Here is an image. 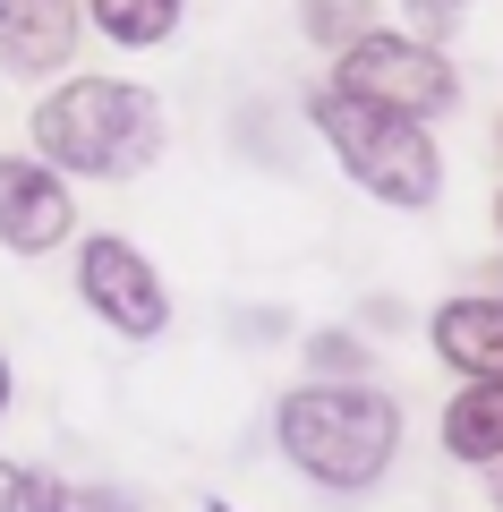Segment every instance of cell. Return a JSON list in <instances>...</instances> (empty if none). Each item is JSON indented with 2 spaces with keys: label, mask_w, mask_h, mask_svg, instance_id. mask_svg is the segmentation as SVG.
<instances>
[{
  "label": "cell",
  "mask_w": 503,
  "mask_h": 512,
  "mask_svg": "<svg viewBox=\"0 0 503 512\" xmlns=\"http://www.w3.org/2000/svg\"><path fill=\"white\" fill-rule=\"evenodd\" d=\"M26 137L60 180H145L171 146V120H162V94L137 77L60 69L26 111Z\"/></svg>",
  "instance_id": "6da1fadb"
},
{
  "label": "cell",
  "mask_w": 503,
  "mask_h": 512,
  "mask_svg": "<svg viewBox=\"0 0 503 512\" xmlns=\"http://www.w3.org/2000/svg\"><path fill=\"white\" fill-rule=\"evenodd\" d=\"M273 453L324 495H376L401 461V402L367 376H299L273 402Z\"/></svg>",
  "instance_id": "7a4b0ae2"
},
{
  "label": "cell",
  "mask_w": 503,
  "mask_h": 512,
  "mask_svg": "<svg viewBox=\"0 0 503 512\" xmlns=\"http://www.w3.org/2000/svg\"><path fill=\"white\" fill-rule=\"evenodd\" d=\"M307 128L324 137V154L342 163V180L359 188V197L393 205V214H427V205L444 197V146H435L427 120H401V111L367 103V94H342L324 77V86L307 94Z\"/></svg>",
  "instance_id": "3957f363"
},
{
  "label": "cell",
  "mask_w": 503,
  "mask_h": 512,
  "mask_svg": "<svg viewBox=\"0 0 503 512\" xmlns=\"http://www.w3.org/2000/svg\"><path fill=\"white\" fill-rule=\"evenodd\" d=\"M333 86L367 94V103L401 111V120H427V128L444 120V111H461V69H452V52L401 35V26H376V35H359L350 52H333Z\"/></svg>",
  "instance_id": "277c9868"
},
{
  "label": "cell",
  "mask_w": 503,
  "mask_h": 512,
  "mask_svg": "<svg viewBox=\"0 0 503 512\" xmlns=\"http://www.w3.org/2000/svg\"><path fill=\"white\" fill-rule=\"evenodd\" d=\"M69 248H77L69 291L86 299V316L103 333H120V342H162L171 333V282L128 231H77Z\"/></svg>",
  "instance_id": "5b68a950"
},
{
  "label": "cell",
  "mask_w": 503,
  "mask_h": 512,
  "mask_svg": "<svg viewBox=\"0 0 503 512\" xmlns=\"http://www.w3.org/2000/svg\"><path fill=\"white\" fill-rule=\"evenodd\" d=\"M77 231H86L77 222V180H60L43 154H0V248L60 256Z\"/></svg>",
  "instance_id": "8992f818"
},
{
  "label": "cell",
  "mask_w": 503,
  "mask_h": 512,
  "mask_svg": "<svg viewBox=\"0 0 503 512\" xmlns=\"http://www.w3.org/2000/svg\"><path fill=\"white\" fill-rule=\"evenodd\" d=\"M86 43V0H0V69L52 86Z\"/></svg>",
  "instance_id": "52a82bcc"
},
{
  "label": "cell",
  "mask_w": 503,
  "mask_h": 512,
  "mask_svg": "<svg viewBox=\"0 0 503 512\" xmlns=\"http://www.w3.org/2000/svg\"><path fill=\"white\" fill-rule=\"evenodd\" d=\"M427 350L452 367V376H486L503 384V299L469 291V299H444L427 316Z\"/></svg>",
  "instance_id": "ba28073f"
},
{
  "label": "cell",
  "mask_w": 503,
  "mask_h": 512,
  "mask_svg": "<svg viewBox=\"0 0 503 512\" xmlns=\"http://www.w3.org/2000/svg\"><path fill=\"white\" fill-rule=\"evenodd\" d=\"M435 436H444V453L461 461V470H503V384L461 376L452 402H444V419H435Z\"/></svg>",
  "instance_id": "9c48e42d"
},
{
  "label": "cell",
  "mask_w": 503,
  "mask_h": 512,
  "mask_svg": "<svg viewBox=\"0 0 503 512\" xmlns=\"http://www.w3.org/2000/svg\"><path fill=\"white\" fill-rule=\"evenodd\" d=\"M188 18V0H86V35L120 43V52H154Z\"/></svg>",
  "instance_id": "30bf717a"
},
{
  "label": "cell",
  "mask_w": 503,
  "mask_h": 512,
  "mask_svg": "<svg viewBox=\"0 0 503 512\" xmlns=\"http://www.w3.org/2000/svg\"><path fill=\"white\" fill-rule=\"evenodd\" d=\"M376 26H384V18H376V0H299V35L316 43L324 60L350 52L359 35H376Z\"/></svg>",
  "instance_id": "8fae6325"
},
{
  "label": "cell",
  "mask_w": 503,
  "mask_h": 512,
  "mask_svg": "<svg viewBox=\"0 0 503 512\" xmlns=\"http://www.w3.org/2000/svg\"><path fill=\"white\" fill-rule=\"evenodd\" d=\"M299 367H307V376L350 384V376H367V367H376V350H367V333H359V325H316V333L299 342Z\"/></svg>",
  "instance_id": "7c38bea8"
},
{
  "label": "cell",
  "mask_w": 503,
  "mask_h": 512,
  "mask_svg": "<svg viewBox=\"0 0 503 512\" xmlns=\"http://www.w3.org/2000/svg\"><path fill=\"white\" fill-rule=\"evenodd\" d=\"M401 9V35H418V43H452L469 26V9L478 0H393Z\"/></svg>",
  "instance_id": "4fadbf2b"
},
{
  "label": "cell",
  "mask_w": 503,
  "mask_h": 512,
  "mask_svg": "<svg viewBox=\"0 0 503 512\" xmlns=\"http://www.w3.org/2000/svg\"><path fill=\"white\" fill-rule=\"evenodd\" d=\"M26 512H69V478L60 470H26Z\"/></svg>",
  "instance_id": "5bb4252c"
},
{
  "label": "cell",
  "mask_w": 503,
  "mask_h": 512,
  "mask_svg": "<svg viewBox=\"0 0 503 512\" xmlns=\"http://www.w3.org/2000/svg\"><path fill=\"white\" fill-rule=\"evenodd\" d=\"M69 512H145L128 487H69Z\"/></svg>",
  "instance_id": "9a60e30c"
},
{
  "label": "cell",
  "mask_w": 503,
  "mask_h": 512,
  "mask_svg": "<svg viewBox=\"0 0 503 512\" xmlns=\"http://www.w3.org/2000/svg\"><path fill=\"white\" fill-rule=\"evenodd\" d=\"M0 512H26V470L18 461H0Z\"/></svg>",
  "instance_id": "2e32d148"
},
{
  "label": "cell",
  "mask_w": 503,
  "mask_h": 512,
  "mask_svg": "<svg viewBox=\"0 0 503 512\" xmlns=\"http://www.w3.org/2000/svg\"><path fill=\"white\" fill-rule=\"evenodd\" d=\"M384 325L401 333V308H393V299H367V308H359V333H384Z\"/></svg>",
  "instance_id": "e0dca14e"
},
{
  "label": "cell",
  "mask_w": 503,
  "mask_h": 512,
  "mask_svg": "<svg viewBox=\"0 0 503 512\" xmlns=\"http://www.w3.org/2000/svg\"><path fill=\"white\" fill-rule=\"evenodd\" d=\"M9 402H18V367H9V350H0V419H9Z\"/></svg>",
  "instance_id": "ac0fdd59"
},
{
  "label": "cell",
  "mask_w": 503,
  "mask_h": 512,
  "mask_svg": "<svg viewBox=\"0 0 503 512\" xmlns=\"http://www.w3.org/2000/svg\"><path fill=\"white\" fill-rule=\"evenodd\" d=\"M205 512H239V504H222V495H205Z\"/></svg>",
  "instance_id": "d6986e66"
},
{
  "label": "cell",
  "mask_w": 503,
  "mask_h": 512,
  "mask_svg": "<svg viewBox=\"0 0 503 512\" xmlns=\"http://www.w3.org/2000/svg\"><path fill=\"white\" fill-rule=\"evenodd\" d=\"M495 512H503V470H495Z\"/></svg>",
  "instance_id": "ffe728a7"
},
{
  "label": "cell",
  "mask_w": 503,
  "mask_h": 512,
  "mask_svg": "<svg viewBox=\"0 0 503 512\" xmlns=\"http://www.w3.org/2000/svg\"><path fill=\"white\" fill-rule=\"evenodd\" d=\"M495 231H503V197H495Z\"/></svg>",
  "instance_id": "44dd1931"
},
{
  "label": "cell",
  "mask_w": 503,
  "mask_h": 512,
  "mask_svg": "<svg viewBox=\"0 0 503 512\" xmlns=\"http://www.w3.org/2000/svg\"><path fill=\"white\" fill-rule=\"evenodd\" d=\"M495 154H503V120H495Z\"/></svg>",
  "instance_id": "7402d4cb"
}]
</instances>
